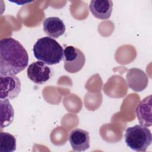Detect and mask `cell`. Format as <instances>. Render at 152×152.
<instances>
[{"mask_svg": "<svg viewBox=\"0 0 152 152\" xmlns=\"http://www.w3.org/2000/svg\"><path fill=\"white\" fill-rule=\"evenodd\" d=\"M28 55L17 40L7 37L0 40V75H15L28 65Z\"/></svg>", "mask_w": 152, "mask_h": 152, "instance_id": "obj_1", "label": "cell"}, {"mask_svg": "<svg viewBox=\"0 0 152 152\" xmlns=\"http://www.w3.org/2000/svg\"><path fill=\"white\" fill-rule=\"evenodd\" d=\"M34 57L45 64L52 65L59 64L64 57V50L53 38L43 37L39 39L33 48Z\"/></svg>", "mask_w": 152, "mask_h": 152, "instance_id": "obj_2", "label": "cell"}, {"mask_svg": "<svg viewBox=\"0 0 152 152\" xmlns=\"http://www.w3.org/2000/svg\"><path fill=\"white\" fill-rule=\"evenodd\" d=\"M124 137L126 145L136 151H145L152 142L150 130L141 125L127 128Z\"/></svg>", "mask_w": 152, "mask_h": 152, "instance_id": "obj_3", "label": "cell"}, {"mask_svg": "<svg viewBox=\"0 0 152 152\" xmlns=\"http://www.w3.org/2000/svg\"><path fill=\"white\" fill-rule=\"evenodd\" d=\"M64 69L69 73L80 71L86 62L84 53L78 48L73 46H68L64 50Z\"/></svg>", "mask_w": 152, "mask_h": 152, "instance_id": "obj_4", "label": "cell"}, {"mask_svg": "<svg viewBox=\"0 0 152 152\" xmlns=\"http://www.w3.org/2000/svg\"><path fill=\"white\" fill-rule=\"evenodd\" d=\"M1 99H14L21 91V82L15 75L0 76Z\"/></svg>", "mask_w": 152, "mask_h": 152, "instance_id": "obj_5", "label": "cell"}, {"mask_svg": "<svg viewBox=\"0 0 152 152\" xmlns=\"http://www.w3.org/2000/svg\"><path fill=\"white\" fill-rule=\"evenodd\" d=\"M28 78L37 84H42L48 81L51 76V69L42 61H36L30 64L27 68Z\"/></svg>", "mask_w": 152, "mask_h": 152, "instance_id": "obj_6", "label": "cell"}, {"mask_svg": "<svg viewBox=\"0 0 152 152\" xmlns=\"http://www.w3.org/2000/svg\"><path fill=\"white\" fill-rule=\"evenodd\" d=\"M126 78L128 87L135 91H141L148 85L147 75L142 70L138 68L129 69Z\"/></svg>", "mask_w": 152, "mask_h": 152, "instance_id": "obj_7", "label": "cell"}, {"mask_svg": "<svg viewBox=\"0 0 152 152\" xmlns=\"http://www.w3.org/2000/svg\"><path fill=\"white\" fill-rule=\"evenodd\" d=\"M69 142L74 151H84L90 147V137L88 131L75 128L69 132Z\"/></svg>", "mask_w": 152, "mask_h": 152, "instance_id": "obj_8", "label": "cell"}, {"mask_svg": "<svg viewBox=\"0 0 152 152\" xmlns=\"http://www.w3.org/2000/svg\"><path fill=\"white\" fill-rule=\"evenodd\" d=\"M112 8L113 2L110 0H92L89 4V10L93 16L103 20L110 17Z\"/></svg>", "mask_w": 152, "mask_h": 152, "instance_id": "obj_9", "label": "cell"}, {"mask_svg": "<svg viewBox=\"0 0 152 152\" xmlns=\"http://www.w3.org/2000/svg\"><path fill=\"white\" fill-rule=\"evenodd\" d=\"M135 113L140 125L146 127L151 126V95L140 101L135 109Z\"/></svg>", "mask_w": 152, "mask_h": 152, "instance_id": "obj_10", "label": "cell"}, {"mask_svg": "<svg viewBox=\"0 0 152 152\" xmlns=\"http://www.w3.org/2000/svg\"><path fill=\"white\" fill-rule=\"evenodd\" d=\"M45 33L50 37L58 38L64 34L66 27L63 21L57 17L46 18L43 23Z\"/></svg>", "mask_w": 152, "mask_h": 152, "instance_id": "obj_11", "label": "cell"}, {"mask_svg": "<svg viewBox=\"0 0 152 152\" xmlns=\"http://www.w3.org/2000/svg\"><path fill=\"white\" fill-rule=\"evenodd\" d=\"M1 129L9 126L14 120V109L9 99H1Z\"/></svg>", "mask_w": 152, "mask_h": 152, "instance_id": "obj_12", "label": "cell"}, {"mask_svg": "<svg viewBox=\"0 0 152 152\" xmlns=\"http://www.w3.org/2000/svg\"><path fill=\"white\" fill-rule=\"evenodd\" d=\"M16 150V139L12 134L1 132L0 133V151L12 152Z\"/></svg>", "mask_w": 152, "mask_h": 152, "instance_id": "obj_13", "label": "cell"}]
</instances>
